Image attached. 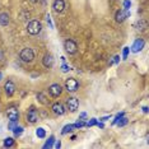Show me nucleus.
<instances>
[{
  "mask_svg": "<svg viewBox=\"0 0 149 149\" xmlns=\"http://www.w3.org/2000/svg\"><path fill=\"white\" fill-rule=\"evenodd\" d=\"M41 31H42V24H41V22L37 21V19L31 21L28 23V26H27V32H28L29 35H32V36L38 35Z\"/></svg>",
  "mask_w": 149,
  "mask_h": 149,
  "instance_id": "obj_1",
  "label": "nucleus"
},
{
  "mask_svg": "<svg viewBox=\"0 0 149 149\" xmlns=\"http://www.w3.org/2000/svg\"><path fill=\"white\" fill-rule=\"evenodd\" d=\"M19 57H21V60L24 63H32L33 59H35V52H33L32 49L26 47V49H23L22 51L19 52Z\"/></svg>",
  "mask_w": 149,
  "mask_h": 149,
  "instance_id": "obj_2",
  "label": "nucleus"
},
{
  "mask_svg": "<svg viewBox=\"0 0 149 149\" xmlns=\"http://www.w3.org/2000/svg\"><path fill=\"white\" fill-rule=\"evenodd\" d=\"M26 118H27V123H29V124H36L37 121L40 120L38 112H37V110H36L35 106H31V107H29V110L27 111Z\"/></svg>",
  "mask_w": 149,
  "mask_h": 149,
  "instance_id": "obj_3",
  "label": "nucleus"
},
{
  "mask_svg": "<svg viewBox=\"0 0 149 149\" xmlns=\"http://www.w3.org/2000/svg\"><path fill=\"white\" fill-rule=\"evenodd\" d=\"M78 88H79V83H78V80L75 78H68L65 80V89L68 92L74 93L78 91Z\"/></svg>",
  "mask_w": 149,
  "mask_h": 149,
  "instance_id": "obj_4",
  "label": "nucleus"
},
{
  "mask_svg": "<svg viewBox=\"0 0 149 149\" xmlns=\"http://www.w3.org/2000/svg\"><path fill=\"white\" fill-rule=\"evenodd\" d=\"M64 49H65V51L69 54V55H74L78 50V45L74 40H66V41L64 42Z\"/></svg>",
  "mask_w": 149,
  "mask_h": 149,
  "instance_id": "obj_5",
  "label": "nucleus"
},
{
  "mask_svg": "<svg viewBox=\"0 0 149 149\" xmlns=\"http://www.w3.org/2000/svg\"><path fill=\"white\" fill-rule=\"evenodd\" d=\"M66 106L70 112H75L78 108H79V101L75 97H69L66 100Z\"/></svg>",
  "mask_w": 149,
  "mask_h": 149,
  "instance_id": "obj_6",
  "label": "nucleus"
},
{
  "mask_svg": "<svg viewBox=\"0 0 149 149\" xmlns=\"http://www.w3.org/2000/svg\"><path fill=\"white\" fill-rule=\"evenodd\" d=\"M6 116L9 121H19V111L17 107H9L6 110Z\"/></svg>",
  "mask_w": 149,
  "mask_h": 149,
  "instance_id": "obj_7",
  "label": "nucleus"
},
{
  "mask_svg": "<svg viewBox=\"0 0 149 149\" xmlns=\"http://www.w3.org/2000/svg\"><path fill=\"white\" fill-rule=\"evenodd\" d=\"M49 93H50V96H51V97L56 98V97H59L60 94L63 93V88H61L60 84H57V83L51 84V86L49 87Z\"/></svg>",
  "mask_w": 149,
  "mask_h": 149,
  "instance_id": "obj_8",
  "label": "nucleus"
},
{
  "mask_svg": "<svg viewBox=\"0 0 149 149\" xmlns=\"http://www.w3.org/2000/svg\"><path fill=\"white\" fill-rule=\"evenodd\" d=\"M145 45V41L143 38H136L134 41V43L131 45V52H134V54H136V52H140L141 50H143V47Z\"/></svg>",
  "mask_w": 149,
  "mask_h": 149,
  "instance_id": "obj_9",
  "label": "nucleus"
},
{
  "mask_svg": "<svg viewBox=\"0 0 149 149\" xmlns=\"http://www.w3.org/2000/svg\"><path fill=\"white\" fill-rule=\"evenodd\" d=\"M51 110H52L54 113L57 115V116H63V115H65V112H66L64 104L60 103V102H55V103H54L52 107H51Z\"/></svg>",
  "mask_w": 149,
  "mask_h": 149,
  "instance_id": "obj_10",
  "label": "nucleus"
},
{
  "mask_svg": "<svg viewBox=\"0 0 149 149\" xmlns=\"http://www.w3.org/2000/svg\"><path fill=\"white\" fill-rule=\"evenodd\" d=\"M15 84L12 82V80H8V82H5L4 84V91H5V94L8 97H12L13 94L15 93Z\"/></svg>",
  "mask_w": 149,
  "mask_h": 149,
  "instance_id": "obj_11",
  "label": "nucleus"
},
{
  "mask_svg": "<svg viewBox=\"0 0 149 149\" xmlns=\"http://www.w3.org/2000/svg\"><path fill=\"white\" fill-rule=\"evenodd\" d=\"M129 15H130V12H129V10H125V9H124V10L121 9V10H117V12H116L115 19H116L117 23H123Z\"/></svg>",
  "mask_w": 149,
  "mask_h": 149,
  "instance_id": "obj_12",
  "label": "nucleus"
},
{
  "mask_svg": "<svg viewBox=\"0 0 149 149\" xmlns=\"http://www.w3.org/2000/svg\"><path fill=\"white\" fill-rule=\"evenodd\" d=\"M42 64H43V66H45L46 69H50V68L54 66V57H52L51 54H46V55L43 56Z\"/></svg>",
  "mask_w": 149,
  "mask_h": 149,
  "instance_id": "obj_13",
  "label": "nucleus"
},
{
  "mask_svg": "<svg viewBox=\"0 0 149 149\" xmlns=\"http://www.w3.org/2000/svg\"><path fill=\"white\" fill-rule=\"evenodd\" d=\"M64 8H65V1H64V0H54L52 9L56 13H61L64 10Z\"/></svg>",
  "mask_w": 149,
  "mask_h": 149,
  "instance_id": "obj_14",
  "label": "nucleus"
},
{
  "mask_svg": "<svg viewBox=\"0 0 149 149\" xmlns=\"http://www.w3.org/2000/svg\"><path fill=\"white\" fill-rule=\"evenodd\" d=\"M9 22H10V19H9V14L5 12L0 13V26L3 27H6L9 24Z\"/></svg>",
  "mask_w": 149,
  "mask_h": 149,
  "instance_id": "obj_15",
  "label": "nucleus"
},
{
  "mask_svg": "<svg viewBox=\"0 0 149 149\" xmlns=\"http://www.w3.org/2000/svg\"><path fill=\"white\" fill-rule=\"evenodd\" d=\"M135 28L138 29V31H145V29L148 28V23L145 19H139L136 22V24H135Z\"/></svg>",
  "mask_w": 149,
  "mask_h": 149,
  "instance_id": "obj_16",
  "label": "nucleus"
},
{
  "mask_svg": "<svg viewBox=\"0 0 149 149\" xmlns=\"http://www.w3.org/2000/svg\"><path fill=\"white\" fill-rule=\"evenodd\" d=\"M14 144H15V140H14V138H5L4 139V143H3V145H4L5 148H12V147H14Z\"/></svg>",
  "mask_w": 149,
  "mask_h": 149,
  "instance_id": "obj_17",
  "label": "nucleus"
},
{
  "mask_svg": "<svg viewBox=\"0 0 149 149\" xmlns=\"http://www.w3.org/2000/svg\"><path fill=\"white\" fill-rule=\"evenodd\" d=\"M74 129H75V127H74V124L65 125V126L63 127V130H61V134H63V135H65V134H68V133H72Z\"/></svg>",
  "mask_w": 149,
  "mask_h": 149,
  "instance_id": "obj_18",
  "label": "nucleus"
},
{
  "mask_svg": "<svg viewBox=\"0 0 149 149\" xmlns=\"http://www.w3.org/2000/svg\"><path fill=\"white\" fill-rule=\"evenodd\" d=\"M23 131H24V127L19 126V125H17V126L13 129V133H14V136H15V138L21 136V135L23 134Z\"/></svg>",
  "mask_w": 149,
  "mask_h": 149,
  "instance_id": "obj_19",
  "label": "nucleus"
},
{
  "mask_svg": "<svg viewBox=\"0 0 149 149\" xmlns=\"http://www.w3.org/2000/svg\"><path fill=\"white\" fill-rule=\"evenodd\" d=\"M54 141H55V136L51 135L49 138V140H46V143L43 144V149H47V148H52L54 147Z\"/></svg>",
  "mask_w": 149,
  "mask_h": 149,
  "instance_id": "obj_20",
  "label": "nucleus"
},
{
  "mask_svg": "<svg viewBox=\"0 0 149 149\" xmlns=\"http://www.w3.org/2000/svg\"><path fill=\"white\" fill-rule=\"evenodd\" d=\"M36 135H37V138H40V139L46 138V130H45L43 127H38V129H36Z\"/></svg>",
  "mask_w": 149,
  "mask_h": 149,
  "instance_id": "obj_21",
  "label": "nucleus"
},
{
  "mask_svg": "<svg viewBox=\"0 0 149 149\" xmlns=\"http://www.w3.org/2000/svg\"><path fill=\"white\" fill-rule=\"evenodd\" d=\"M36 98H37V101H38L40 103H42V104H46L47 103V98H46V96L43 93H37L36 94Z\"/></svg>",
  "mask_w": 149,
  "mask_h": 149,
  "instance_id": "obj_22",
  "label": "nucleus"
},
{
  "mask_svg": "<svg viewBox=\"0 0 149 149\" xmlns=\"http://www.w3.org/2000/svg\"><path fill=\"white\" fill-rule=\"evenodd\" d=\"M126 124H127V118L125 117V116L120 117V118H118V121L116 123V125H118V127H123V126H125Z\"/></svg>",
  "mask_w": 149,
  "mask_h": 149,
  "instance_id": "obj_23",
  "label": "nucleus"
},
{
  "mask_svg": "<svg viewBox=\"0 0 149 149\" xmlns=\"http://www.w3.org/2000/svg\"><path fill=\"white\" fill-rule=\"evenodd\" d=\"M129 52H130V47H124V50H123V60H126L127 59V56H129Z\"/></svg>",
  "mask_w": 149,
  "mask_h": 149,
  "instance_id": "obj_24",
  "label": "nucleus"
},
{
  "mask_svg": "<svg viewBox=\"0 0 149 149\" xmlns=\"http://www.w3.org/2000/svg\"><path fill=\"white\" fill-rule=\"evenodd\" d=\"M130 6H131L130 0H124V9L125 10H130Z\"/></svg>",
  "mask_w": 149,
  "mask_h": 149,
  "instance_id": "obj_25",
  "label": "nucleus"
},
{
  "mask_svg": "<svg viewBox=\"0 0 149 149\" xmlns=\"http://www.w3.org/2000/svg\"><path fill=\"white\" fill-rule=\"evenodd\" d=\"M46 21H47V24H49V27L51 29H54V24H52V21H51V15L50 14H47L46 15Z\"/></svg>",
  "mask_w": 149,
  "mask_h": 149,
  "instance_id": "obj_26",
  "label": "nucleus"
},
{
  "mask_svg": "<svg viewBox=\"0 0 149 149\" xmlns=\"http://www.w3.org/2000/svg\"><path fill=\"white\" fill-rule=\"evenodd\" d=\"M83 126H86V123H84V121H77L75 124H74V127L75 129H79V127H83Z\"/></svg>",
  "mask_w": 149,
  "mask_h": 149,
  "instance_id": "obj_27",
  "label": "nucleus"
},
{
  "mask_svg": "<svg viewBox=\"0 0 149 149\" xmlns=\"http://www.w3.org/2000/svg\"><path fill=\"white\" fill-rule=\"evenodd\" d=\"M69 70H70V66H69V65H66L65 61H64V63H63V65H61V72H63V73H68Z\"/></svg>",
  "mask_w": 149,
  "mask_h": 149,
  "instance_id": "obj_28",
  "label": "nucleus"
},
{
  "mask_svg": "<svg viewBox=\"0 0 149 149\" xmlns=\"http://www.w3.org/2000/svg\"><path fill=\"white\" fill-rule=\"evenodd\" d=\"M17 125H18V121H10V123H9V125H8V129L13 131V129H14Z\"/></svg>",
  "mask_w": 149,
  "mask_h": 149,
  "instance_id": "obj_29",
  "label": "nucleus"
},
{
  "mask_svg": "<svg viewBox=\"0 0 149 149\" xmlns=\"http://www.w3.org/2000/svg\"><path fill=\"white\" fill-rule=\"evenodd\" d=\"M123 116H125V113H124V112L117 113V115H116V117H115V120L112 121V125H116V123L118 121V118H120V117H123Z\"/></svg>",
  "mask_w": 149,
  "mask_h": 149,
  "instance_id": "obj_30",
  "label": "nucleus"
},
{
  "mask_svg": "<svg viewBox=\"0 0 149 149\" xmlns=\"http://www.w3.org/2000/svg\"><path fill=\"white\" fill-rule=\"evenodd\" d=\"M96 124H97V118H91V120L88 121L86 125H87V126H94Z\"/></svg>",
  "mask_w": 149,
  "mask_h": 149,
  "instance_id": "obj_31",
  "label": "nucleus"
},
{
  "mask_svg": "<svg viewBox=\"0 0 149 149\" xmlns=\"http://www.w3.org/2000/svg\"><path fill=\"white\" fill-rule=\"evenodd\" d=\"M118 61H120V56L116 55L113 57V60H111L110 61V65H112V64H118Z\"/></svg>",
  "mask_w": 149,
  "mask_h": 149,
  "instance_id": "obj_32",
  "label": "nucleus"
},
{
  "mask_svg": "<svg viewBox=\"0 0 149 149\" xmlns=\"http://www.w3.org/2000/svg\"><path fill=\"white\" fill-rule=\"evenodd\" d=\"M60 147H61V141H60V140H56V143H55V148L59 149Z\"/></svg>",
  "mask_w": 149,
  "mask_h": 149,
  "instance_id": "obj_33",
  "label": "nucleus"
},
{
  "mask_svg": "<svg viewBox=\"0 0 149 149\" xmlns=\"http://www.w3.org/2000/svg\"><path fill=\"white\" fill-rule=\"evenodd\" d=\"M111 116H104V117H101L100 118V121H107V120H110Z\"/></svg>",
  "mask_w": 149,
  "mask_h": 149,
  "instance_id": "obj_34",
  "label": "nucleus"
},
{
  "mask_svg": "<svg viewBox=\"0 0 149 149\" xmlns=\"http://www.w3.org/2000/svg\"><path fill=\"white\" fill-rule=\"evenodd\" d=\"M87 117V113L86 112H82L80 113V116H79V120H82V118H86Z\"/></svg>",
  "mask_w": 149,
  "mask_h": 149,
  "instance_id": "obj_35",
  "label": "nucleus"
},
{
  "mask_svg": "<svg viewBox=\"0 0 149 149\" xmlns=\"http://www.w3.org/2000/svg\"><path fill=\"white\" fill-rule=\"evenodd\" d=\"M141 110H143V112H144V113H148V107H147V106H144L143 108H141Z\"/></svg>",
  "mask_w": 149,
  "mask_h": 149,
  "instance_id": "obj_36",
  "label": "nucleus"
},
{
  "mask_svg": "<svg viewBox=\"0 0 149 149\" xmlns=\"http://www.w3.org/2000/svg\"><path fill=\"white\" fill-rule=\"evenodd\" d=\"M31 3H33V4H36V3H38V0H29Z\"/></svg>",
  "mask_w": 149,
  "mask_h": 149,
  "instance_id": "obj_37",
  "label": "nucleus"
},
{
  "mask_svg": "<svg viewBox=\"0 0 149 149\" xmlns=\"http://www.w3.org/2000/svg\"><path fill=\"white\" fill-rule=\"evenodd\" d=\"M0 60H3V54H1V51H0Z\"/></svg>",
  "mask_w": 149,
  "mask_h": 149,
  "instance_id": "obj_38",
  "label": "nucleus"
},
{
  "mask_svg": "<svg viewBox=\"0 0 149 149\" xmlns=\"http://www.w3.org/2000/svg\"><path fill=\"white\" fill-rule=\"evenodd\" d=\"M1 78H3V73L0 72V80H1Z\"/></svg>",
  "mask_w": 149,
  "mask_h": 149,
  "instance_id": "obj_39",
  "label": "nucleus"
}]
</instances>
